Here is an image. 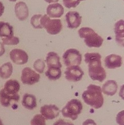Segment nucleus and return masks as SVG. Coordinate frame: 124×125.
I'll return each mask as SVG.
<instances>
[{
    "label": "nucleus",
    "instance_id": "f257e3e1",
    "mask_svg": "<svg viewBox=\"0 0 124 125\" xmlns=\"http://www.w3.org/2000/svg\"><path fill=\"white\" fill-rule=\"evenodd\" d=\"M102 56L97 52L89 53L84 55V61L88 64L89 75L93 80L103 81L106 78V72L102 65Z\"/></svg>",
    "mask_w": 124,
    "mask_h": 125
},
{
    "label": "nucleus",
    "instance_id": "f03ea898",
    "mask_svg": "<svg viewBox=\"0 0 124 125\" xmlns=\"http://www.w3.org/2000/svg\"><path fill=\"white\" fill-rule=\"evenodd\" d=\"M82 94L84 102L94 109L101 108L103 104L104 98L100 86L91 84Z\"/></svg>",
    "mask_w": 124,
    "mask_h": 125
},
{
    "label": "nucleus",
    "instance_id": "7ed1b4c3",
    "mask_svg": "<svg viewBox=\"0 0 124 125\" xmlns=\"http://www.w3.org/2000/svg\"><path fill=\"white\" fill-rule=\"evenodd\" d=\"M78 35L84 39V42L89 47L99 48L103 42V38L95 32L93 29L88 27H83L78 31Z\"/></svg>",
    "mask_w": 124,
    "mask_h": 125
},
{
    "label": "nucleus",
    "instance_id": "20e7f679",
    "mask_svg": "<svg viewBox=\"0 0 124 125\" xmlns=\"http://www.w3.org/2000/svg\"><path fill=\"white\" fill-rule=\"evenodd\" d=\"M83 109V104L79 100L72 99L69 101L62 109L61 113L63 117L71 118L72 121H75L82 113Z\"/></svg>",
    "mask_w": 124,
    "mask_h": 125
},
{
    "label": "nucleus",
    "instance_id": "39448f33",
    "mask_svg": "<svg viewBox=\"0 0 124 125\" xmlns=\"http://www.w3.org/2000/svg\"><path fill=\"white\" fill-rule=\"evenodd\" d=\"M40 24L42 28L52 35H57L62 29V24L60 19H51L47 15L42 16L40 19Z\"/></svg>",
    "mask_w": 124,
    "mask_h": 125
},
{
    "label": "nucleus",
    "instance_id": "423d86ee",
    "mask_svg": "<svg viewBox=\"0 0 124 125\" xmlns=\"http://www.w3.org/2000/svg\"><path fill=\"white\" fill-rule=\"evenodd\" d=\"M62 58L65 66H79L82 61V55L76 49H70L66 50L63 55Z\"/></svg>",
    "mask_w": 124,
    "mask_h": 125
},
{
    "label": "nucleus",
    "instance_id": "0eeeda50",
    "mask_svg": "<svg viewBox=\"0 0 124 125\" xmlns=\"http://www.w3.org/2000/svg\"><path fill=\"white\" fill-rule=\"evenodd\" d=\"M40 78V75L28 67H26L22 71L21 79L23 84L30 85L35 84L39 82Z\"/></svg>",
    "mask_w": 124,
    "mask_h": 125
},
{
    "label": "nucleus",
    "instance_id": "6e6552de",
    "mask_svg": "<svg viewBox=\"0 0 124 125\" xmlns=\"http://www.w3.org/2000/svg\"><path fill=\"white\" fill-rule=\"evenodd\" d=\"M66 79L71 82H77L82 79L84 72L79 66L68 67L64 72Z\"/></svg>",
    "mask_w": 124,
    "mask_h": 125
},
{
    "label": "nucleus",
    "instance_id": "1a4fd4ad",
    "mask_svg": "<svg viewBox=\"0 0 124 125\" xmlns=\"http://www.w3.org/2000/svg\"><path fill=\"white\" fill-rule=\"evenodd\" d=\"M40 112L46 120H52L59 116L60 111L55 104H45L41 107Z\"/></svg>",
    "mask_w": 124,
    "mask_h": 125
},
{
    "label": "nucleus",
    "instance_id": "9d476101",
    "mask_svg": "<svg viewBox=\"0 0 124 125\" xmlns=\"http://www.w3.org/2000/svg\"><path fill=\"white\" fill-rule=\"evenodd\" d=\"M10 58L14 63L17 65H23L28 60V56L26 52L21 49H13L9 54Z\"/></svg>",
    "mask_w": 124,
    "mask_h": 125
},
{
    "label": "nucleus",
    "instance_id": "9b49d317",
    "mask_svg": "<svg viewBox=\"0 0 124 125\" xmlns=\"http://www.w3.org/2000/svg\"><path fill=\"white\" fill-rule=\"evenodd\" d=\"M65 20L69 28H77L82 23V17L80 16L78 12L71 11L66 13Z\"/></svg>",
    "mask_w": 124,
    "mask_h": 125
},
{
    "label": "nucleus",
    "instance_id": "f8f14e48",
    "mask_svg": "<svg viewBox=\"0 0 124 125\" xmlns=\"http://www.w3.org/2000/svg\"><path fill=\"white\" fill-rule=\"evenodd\" d=\"M20 95L18 94L10 95L7 93L2 89L0 91V103L3 107H8L10 106L12 103H18L20 100Z\"/></svg>",
    "mask_w": 124,
    "mask_h": 125
},
{
    "label": "nucleus",
    "instance_id": "ddd939ff",
    "mask_svg": "<svg viewBox=\"0 0 124 125\" xmlns=\"http://www.w3.org/2000/svg\"><path fill=\"white\" fill-rule=\"evenodd\" d=\"M114 33L117 44L124 47V20H120L114 24Z\"/></svg>",
    "mask_w": 124,
    "mask_h": 125
},
{
    "label": "nucleus",
    "instance_id": "4468645a",
    "mask_svg": "<svg viewBox=\"0 0 124 125\" xmlns=\"http://www.w3.org/2000/svg\"><path fill=\"white\" fill-rule=\"evenodd\" d=\"M104 64L108 69H115L120 68L122 65V58L118 55H109L104 59Z\"/></svg>",
    "mask_w": 124,
    "mask_h": 125
},
{
    "label": "nucleus",
    "instance_id": "2eb2a0df",
    "mask_svg": "<svg viewBox=\"0 0 124 125\" xmlns=\"http://www.w3.org/2000/svg\"><path fill=\"white\" fill-rule=\"evenodd\" d=\"M15 14L20 21L26 20L29 16V9L26 4L22 1L19 2L15 5Z\"/></svg>",
    "mask_w": 124,
    "mask_h": 125
},
{
    "label": "nucleus",
    "instance_id": "dca6fc26",
    "mask_svg": "<svg viewBox=\"0 0 124 125\" xmlns=\"http://www.w3.org/2000/svg\"><path fill=\"white\" fill-rule=\"evenodd\" d=\"M46 13L50 18H59L64 13V8L59 3L50 4L47 7Z\"/></svg>",
    "mask_w": 124,
    "mask_h": 125
},
{
    "label": "nucleus",
    "instance_id": "f3484780",
    "mask_svg": "<svg viewBox=\"0 0 124 125\" xmlns=\"http://www.w3.org/2000/svg\"><path fill=\"white\" fill-rule=\"evenodd\" d=\"M45 62L47 68H62V64L60 61V57L58 54L54 52H50L47 55Z\"/></svg>",
    "mask_w": 124,
    "mask_h": 125
},
{
    "label": "nucleus",
    "instance_id": "a211bd4d",
    "mask_svg": "<svg viewBox=\"0 0 124 125\" xmlns=\"http://www.w3.org/2000/svg\"><path fill=\"white\" fill-rule=\"evenodd\" d=\"M22 104L26 109L34 110L37 106V98L34 95L26 93L23 96Z\"/></svg>",
    "mask_w": 124,
    "mask_h": 125
},
{
    "label": "nucleus",
    "instance_id": "6ab92c4d",
    "mask_svg": "<svg viewBox=\"0 0 124 125\" xmlns=\"http://www.w3.org/2000/svg\"><path fill=\"white\" fill-rule=\"evenodd\" d=\"M117 89L118 85L116 81L114 80H109L103 84L102 90L103 94L112 96L116 94Z\"/></svg>",
    "mask_w": 124,
    "mask_h": 125
},
{
    "label": "nucleus",
    "instance_id": "aec40b11",
    "mask_svg": "<svg viewBox=\"0 0 124 125\" xmlns=\"http://www.w3.org/2000/svg\"><path fill=\"white\" fill-rule=\"evenodd\" d=\"M20 89V84L18 81L15 79H9L5 83L4 90L10 95L18 94Z\"/></svg>",
    "mask_w": 124,
    "mask_h": 125
},
{
    "label": "nucleus",
    "instance_id": "412c9836",
    "mask_svg": "<svg viewBox=\"0 0 124 125\" xmlns=\"http://www.w3.org/2000/svg\"><path fill=\"white\" fill-rule=\"evenodd\" d=\"M13 34L12 26L8 22H0V37L9 38L13 36Z\"/></svg>",
    "mask_w": 124,
    "mask_h": 125
},
{
    "label": "nucleus",
    "instance_id": "4be33fe9",
    "mask_svg": "<svg viewBox=\"0 0 124 125\" xmlns=\"http://www.w3.org/2000/svg\"><path fill=\"white\" fill-rule=\"evenodd\" d=\"M13 66L11 62H7L0 68V77L4 79L9 78L12 74Z\"/></svg>",
    "mask_w": 124,
    "mask_h": 125
},
{
    "label": "nucleus",
    "instance_id": "5701e85b",
    "mask_svg": "<svg viewBox=\"0 0 124 125\" xmlns=\"http://www.w3.org/2000/svg\"><path fill=\"white\" fill-rule=\"evenodd\" d=\"M62 72L60 68H50L45 72V75L50 80H57L61 76Z\"/></svg>",
    "mask_w": 124,
    "mask_h": 125
},
{
    "label": "nucleus",
    "instance_id": "b1692460",
    "mask_svg": "<svg viewBox=\"0 0 124 125\" xmlns=\"http://www.w3.org/2000/svg\"><path fill=\"white\" fill-rule=\"evenodd\" d=\"M31 125H46V119L41 114L35 115L31 121Z\"/></svg>",
    "mask_w": 124,
    "mask_h": 125
},
{
    "label": "nucleus",
    "instance_id": "393cba45",
    "mask_svg": "<svg viewBox=\"0 0 124 125\" xmlns=\"http://www.w3.org/2000/svg\"><path fill=\"white\" fill-rule=\"evenodd\" d=\"M42 15L40 14H35L31 19V23L32 27L36 29L43 28L40 24V19Z\"/></svg>",
    "mask_w": 124,
    "mask_h": 125
},
{
    "label": "nucleus",
    "instance_id": "a878e982",
    "mask_svg": "<svg viewBox=\"0 0 124 125\" xmlns=\"http://www.w3.org/2000/svg\"><path fill=\"white\" fill-rule=\"evenodd\" d=\"M45 68L44 62L41 59L36 60L34 63V68L39 73L42 74L43 73Z\"/></svg>",
    "mask_w": 124,
    "mask_h": 125
},
{
    "label": "nucleus",
    "instance_id": "bb28decb",
    "mask_svg": "<svg viewBox=\"0 0 124 125\" xmlns=\"http://www.w3.org/2000/svg\"><path fill=\"white\" fill-rule=\"evenodd\" d=\"M2 40L4 45H17L20 42L19 38L15 36L9 38H3Z\"/></svg>",
    "mask_w": 124,
    "mask_h": 125
},
{
    "label": "nucleus",
    "instance_id": "cd10ccee",
    "mask_svg": "<svg viewBox=\"0 0 124 125\" xmlns=\"http://www.w3.org/2000/svg\"><path fill=\"white\" fill-rule=\"evenodd\" d=\"M79 0H63L64 6L67 8H75L80 4Z\"/></svg>",
    "mask_w": 124,
    "mask_h": 125
},
{
    "label": "nucleus",
    "instance_id": "c85d7f7f",
    "mask_svg": "<svg viewBox=\"0 0 124 125\" xmlns=\"http://www.w3.org/2000/svg\"><path fill=\"white\" fill-rule=\"evenodd\" d=\"M116 121L118 125H124V110L121 111L117 114Z\"/></svg>",
    "mask_w": 124,
    "mask_h": 125
},
{
    "label": "nucleus",
    "instance_id": "c756f323",
    "mask_svg": "<svg viewBox=\"0 0 124 125\" xmlns=\"http://www.w3.org/2000/svg\"><path fill=\"white\" fill-rule=\"evenodd\" d=\"M53 125H74L73 123L65 122L64 120L62 119H59L54 123Z\"/></svg>",
    "mask_w": 124,
    "mask_h": 125
},
{
    "label": "nucleus",
    "instance_id": "7c9ffc66",
    "mask_svg": "<svg viewBox=\"0 0 124 125\" xmlns=\"http://www.w3.org/2000/svg\"><path fill=\"white\" fill-rule=\"evenodd\" d=\"M82 125H97V124L94 120L92 119H88L83 122Z\"/></svg>",
    "mask_w": 124,
    "mask_h": 125
},
{
    "label": "nucleus",
    "instance_id": "2f4dec72",
    "mask_svg": "<svg viewBox=\"0 0 124 125\" xmlns=\"http://www.w3.org/2000/svg\"><path fill=\"white\" fill-rule=\"evenodd\" d=\"M119 96H120L123 100H124V84L121 86L120 92H119Z\"/></svg>",
    "mask_w": 124,
    "mask_h": 125
},
{
    "label": "nucleus",
    "instance_id": "473e14b6",
    "mask_svg": "<svg viewBox=\"0 0 124 125\" xmlns=\"http://www.w3.org/2000/svg\"><path fill=\"white\" fill-rule=\"evenodd\" d=\"M5 52V49L3 43L0 42V57L3 56Z\"/></svg>",
    "mask_w": 124,
    "mask_h": 125
},
{
    "label": "nucleus",
    "instance_id": "72a5a7b5",
    "mask_svg": "<svg viewBox=\"0 0 124 125\" xmlns=\"http://www.w3.org/2000/svg\"><path fill=\"white\" fill-rule=\"evenodd\" d=\"M4 10H5V7L4 6L3 4L2 3V2H0V17H1L4 12Z\"/></svg>",
    "mask_w": 124,
    "mask_h": 125
},
{
    "label": "nucleus",
    "instance_id": "f704fd0d",
    "mask_svg": "<svg viewBox=\"0 0 124 125\" xmlns=\"http://www.w3.org/2000/svg\"><path fill=\"white\" fill-rule=\"evenodd\" d=\"M44 1L47 3H56L58 2L59 0H44Z\"/></svg>",
    "mask_w": 124,
    "mask_h": 125
},
{
    "label": "nucleus",
    "instance_id": "c9c22d12",
    "mask_svg": "<svg viewBox=\"0 0 124 125\" xmlns=\"http://www.w3.org/2000/svg\"><path fill=\"white\" fill-rule=\"evenodd\" d=\"M0 125H4L3 123V122H2L1 118H0Z\"/></svg>",
    "mask_w": 124,
    "mask_h": 125
},
{
    "label": "nucleus",
    "instance_id": "e433bc0d",
    "mask_svg": "<svg viewBox=\"0 0 124 125\" xmlns=\"http://www.w3.org/2000/svg\"><path fill=\"white\" fill-rule=\"evenodd\" d=\"M9 1H10V2H16L17 0H9Z\"/></svg>",
    "mask_w": 124,
    "mask_h": 125
},
{
    "label": "nucleus",
    "instance_id": "4c0bfd02",
    "mask_svg": "<svg viewBox=\"0 0 124 125\" xmlns=\"http://www.w3.org/2000/svg\"><path fill=\"white\" fill-rule=\"evenodd\" d=\"M79 1L81 2V1H85V0H79Z\"/></svg>",
    "mask_w": 124,
    "mask_h": 125
},
{
    "label": "nucleus",
    "instance_id": "58836bf2",
    "mask_svg": "<svg viewBox=\"0 0 124 125\" xmlns=\"http://www.w3.org/2000/svg\"></svg>",
    "mask_w": 124,
    "mask_h": 125
}]
</instances>
